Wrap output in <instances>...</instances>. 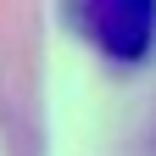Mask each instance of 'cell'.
Instances as JSON below:
<instances>
[{
	"label": "cell",
	"instance_id": "1",
	"mask_svg": "<svg viewBox=\"0 0 156 156\" xmlns=\"http://www.w3.org/2000/svg\"><path fill=\"white\" fill-rule=\"evenodd\" d=\"M78 34L117 67H140L156 50V0H67Z\"/></svg>",
	"mask_w": 156,
	"mask_h": 156
}]
</instances>
